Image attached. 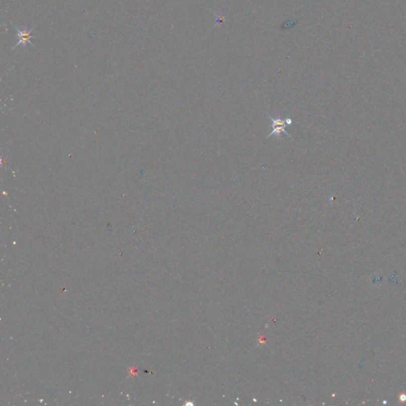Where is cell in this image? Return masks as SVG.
<instances>
[{
    "label": "cell",
    "instance_id": "1",
    "mask_svg": "<svg viewBox=\"0 0 406 406\" xmlns=\"http://www.w3.org/2000/svg\"><path fill=\"white\" fill-rule=\"evenodd\" d=\"M269 119H271L272 122V132L271 134H269L267 138H270L272 135H275L279 138L280 134L282 133L286 134L288 137H290V134H288L286 131V127L287 126H290L292 124V120L290 118H286V119H282L281 118H275L274 119L273 117L268 115Z\"/></svg>",
    "mask_w": 406,
    "mask_h": 406
},
{
    "label": "cell",
    "instance_id": "2",
    "mask_svg": "<svg viewBox=\"0 0 406 406\" xmlns=\"http://www.w3.org/2000/svg\"><path fill=\"white\" fill-rule=\"evenodd\" d=\"M13 27L15 29V30L17 31L18 39H19V41H18L16 45L12 48V49H16L19 45H23V47H27V44H30V45H32V46L34 47V43L31 42V39H32V38H36V37L33 35V31H34L35 27L30 30H27V29H24L23 30H19V28H17V27L14 26V25Z\"/></svg>",
    "mask_w": 406,
    "mask_h": 406
}]
</instances>
